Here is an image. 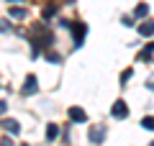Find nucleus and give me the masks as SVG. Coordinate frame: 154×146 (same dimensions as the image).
<instances>
[{
    "mask_svg": "<svg viewBox=\"0 0 154 146\" xmlns=\"http://www.w3.org/2000/svg\"><path fill=\"white\" fill-rule=\"evenodd\" d=\"M105 136H108V131H105V126H103V123H100V126H90V133H88L90 144H103Z\"/></svg>",
    "mask_w": 154,
    "mask_h": 146,
    "instance_id": "obj_1",
    "label": "nucleus"
},
{
    "mask_svg": "<svg viewBox=\"0 0 154 146\" xmlns=\"http://www.w3.org/2000/svg\"><path fill=\"white\" fill-rule=\"evenodd\" d=\"M110 113H113V118L121 120V118H126V115H128V105L123 103V100H116V103H113V110H110Z\"/></svg>",
    "mask_w": 154,
    "mask_h": 146,
    "instance_id": "obj_2",
    "label": "nucleus"
},
{
    "mask_svg": "<svg viewBox=\"0 0 154 146\" xmlns=\"http://www.w3.org/2000/svg\"><path fill=\"white\" fill-rule=\"evenodd\" d=\"M69 120L72 123H85V120H88V113H85L82 108H77V105H72L69 108Z\"/></svg>",
    "mask_w": 154,
    "mask_h": 146,
    "instance_id": "obj_3",
    "label": "nucleus"
},
{
    "mask_svg": "<svg viewBox=\"0 0 154 146\" xmlns=\"http://www.w3.org/2000/svg\"><path fill=\"white\" fill-rule=\"evenodd\" d=\"M69 26H72V23H69ZM72 31H75V46H80L82 38H85V33H88V26H85V23H75Z\"/></svg>",
    "mask_w": 154,
    "mask_h": 146,
    "instance_id": "obj_4",
    "label": "nucleus"
},
{
    "mask_svg": "<svg viewBox=\"0 0 154 146\" xmlns=\"http://www.w3.org/2000/svg\"><path fill=\"white\" fill-rule=\"evenodd\" d=\"M38 90V82H36V77H33V75H28L26 77V82H23V95H33V92H36Z\"/></svg>",
    "mask_w": 154,
    "mask_h": 146,
    "instance_id": "obj_5",
    "label": "nucleus"
},
{
    "mask_svg": "<svg viewBox=\"0 0 154 146\" xmlns=\"http://www.w3.org/2000/svg\"><path fill=\"white\" fill-rule=\"evenodd\" d=\"M139 33H141V36H154V21L139 23Z\"/></svg>",
    "mask_w": 154,
    "mask_h": 146,
    "instance_id": "obj_6",
    "label": "nucleus"
},
{
    "mask_svg": "<svg viewBox=\"0 0 154 146\" xmlns=\"http://www.w3.org/2000/svg\"><path fill=\"white\" fill-rule=\"evenodd\" d=\"M0 128H5L8 133H18V131H21V126H18L16 120H11V118H5V120H3V123H0Z\"/></svg>",
    "mask_w": 154,
    "mask_h": 146,
    "instance_id": "obj_7",
    "label": "nucleus"
},
{
    "mask_svg": "<svg viewBox=\"0 0 154 146\" xmlns=\"http://www.w3.org/2000/svg\"><path fill=\"white\" fill-rule=\"evenodd\" d=\"M57 136H59V126H54V123H51L49 128H46V138H49V141H54Z\"/></svg>",
    "mask_w": 154,
    "mask_h": 146,
    "instance_id": "obj_8",
    "label": "nucleus"
},
{
    "mask_svg": "<svg viewBox=\"0 0 154 146\" xmlns=\"http://www.w3.org/2000/svg\"><path fill=\"white\" fill-rule=\"evenodd\" d=\"M134 13H136V18H144L149 13V5H146V3H141V5H136V11H134Z\"/></svg>",
    "mask_w": 154,
    "mask_h": 146,
    "instance_id": "obj_9",
    "label": "nucleus"
},
{
    "mask_svg": "<svg viewBox=\"0 0 154 146\" xmlns=\"http://www.w3.org/2000/svg\"><path fill=\"white\" fill-rule=\"evenodd\" d=\"M141 128L144 131H152L154 128V118H141Z\"/></svg>",
    "mask_w": 154,
    "mask_h": 146,
    "instance_id": "obj_10",
    "label": "nucleus"
},
{
    "mask_svg": "<svg viewBox=\"0 0 154 146\" xmlns=\"http://www.w3.org/2000/svg\"><path fill=\"white\" fill-rule=\"evenodd\" d=\"M11 16L13 18H26V11L23 8H11Z\"/></svg>",
    "mask_w": 154,
    "mask_h": 146,
    "instance_id": "obj_11",
    "label": "nucleus"
},
{
    "mask_svg": "<svg viewBox=\"0 0 154 146\" xmlns=\"http://www.w3.org/2000/svg\"><path fill=\"white\" fill-rule=\"evenodd\" d=\"M46 59L57 64V62H62V56H59V54H54V51H46Z\"/></svg>",
    "mask_w": 154,
    "mask_h": 146,
    "instance_id": "obj_12",
    "label": "nucleus"
},
{
    "mask_svg": "<svg viewBox=\"0 0 154 146\" xmlns=\"http://www.w3.org/2000/svg\"><path fill=\"white\" fill-rule=\"evenodd\" d=\"M54 13H57V8H54V5H46V8H44V16H46V18L54 16Z\"/></svg>",
    "mask_w": 154,
    "mask_h": 146,
    "instance_id": "obj_13",
    "label": "nucleus"
},
{
    "mask_svg": "<svg viewBox=\"0 0 154 146\" xmlns=\"http://www.w3.org/2000/svg\"><path fill=\"white\" fill-rule=\"evenodd\" d=\"M146 87H149V90L154 92V75H152V77H149V80H146Z\"/></svg>",
    "mask_w": 154,
    "mask_h": 146,
    "instance_id": "obj_14",
    "label": "nucleus"
},
{
    "mask_svg": "<svg viewBox=\"0 0 154 146\" xmlns=\"http://www.w3.org/2000/svg\"><path fill=\"white\" fill-rule=\"evenodd\" d=\"M5 110H8V103H5V100H0V115L5 113Z\"/></svg>",
    "mask_w": 154,
    "mask_h": 146,
    "instance_id": "obj_15",
    "label": "nucleus"
},
{
    "mask_svg": "<svg viewBox=\"0 0 154 146\" xmlns=\"http://www.w3.org/2000/svg\"><path fill=\"white\" fill-rule=\"evenodd\" d=\"M0 146H13V144H11V138H3V141H0Z\"/></svg>",
    "mask_w": 154,
    "mask_h": 146,
    "instance_id": "obj_16",
    "label": "nucleus"
},
{
    "mask_svg": "<svg viewBox=\"0 0 154 146\" xmlns=\"http://www.w3.org/2000/svg\"><path fill=\"white\" fill-rule=\"evenodd\" d=\"M152 146H154V141H152Z\"/></svg>",
    "mask_w": 154,
    "mask_h": 146,
    "instance_id": "obj_17",
    "label": "nucleus"
}]
</instances>
